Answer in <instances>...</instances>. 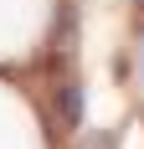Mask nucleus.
I'll use <instances>...</instances> for the list:
<instances>
[]
</instances>
